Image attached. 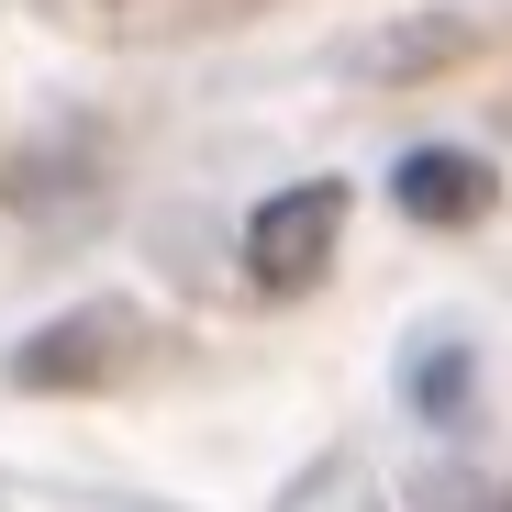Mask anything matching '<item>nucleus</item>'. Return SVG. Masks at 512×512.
<instances>
[{"label":"nucleus","instance_id":"nucleus-1","mask_svg":"<svg viewBox=\"0 0 512 512\" xmlns=\"http://www.w3.org/2000/svg\"><path fill=\"white\" fill-rule=\"evenodd\" d=\"M145 346H156V334H145L134 301H78V312L34 323L12 346V390H101V379L145 368Z\"/></svg>","mask_w":512,"mask_h":512},{"label":"nucleus","instance_id":"nucleus-2","mask_svg":"<svg viewBox=\"0 0 512 512\" xmlns=\"http://www.w3.org/2000/svg\"><path fill=\"white\" fill-rule=\"evenodd\" d=\"M334 234H346V179H290V190H268V201H256V223H245L256 290L301 301V290L334 268Z\"/></svg>","mask_w":512,"mask_h":512},{"label":"nucleus","instance_id":"nucleus-3","mask_svg":"<svg viewBox=\"0 0 512 512\" xmlns=\"http://www.w3.org/2000/svg\"><path fill=\"white\" fill-rule=\"evenodd\" d=\"M390 201H401L412 223H446V234H468V223H490L501 179H490V156H468V145H412V156L390 167Z\"/></svg>","mask_w":512,"mask_h":512},{"label":"nucleus","instance_id":"nucleus-4","mask_svg":"<svg viewBox=\"0 0 512 512\" xmlns=\"http://www.w3.org/2000/svg\"><path fill=\"white\" fill-rule=\"evenodd\" d=\"M457 56H479V23H468V12H435V23L368 34V45H357V78H435V67H457Z\"/></svg>","mask_w":512,"mask_h":512},{"label":"nucleus","instance_id":"nucleus-5","mask_svg":"<svg viewBox=\"0 0 512 512\" xmlns=\"http://www.w3.org/2000/svg\"><path fill=\"white\" fill-rule=\"evenodd\" d=\"M279 512H379V490H368V468H357V457H323Z\"/></svg>","mask_w":512,"mask_h":512},{"label":"nucleus","instance_id":"nucleus-6","mask_svg":"<svg viewBox=\"0 0 512 512\" xmlns=\"http://www.w3.org/2000/svg\"><path fill=\"white\" fill-rule=\"evenodd\" d=\"M501 512H512V501H501Z\"/></svg>","mask_w":512,"mask_h":512}]
</instances>
